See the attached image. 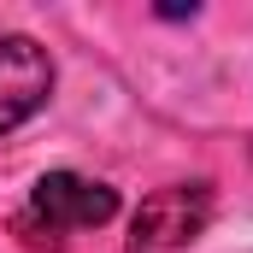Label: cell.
Segmentation results:
<instances>
[{"instance_id":"obj_1","label":"cell","mask_w":253,"mask_h":253,"mask_svg":"<svg viewBox=\"0 0 253 253\" xmlns=\"http://www.w3.org/2000/svg\"><path fill=\"white\" fill-rule=\"evenodd\" d=\"M118 218V189L112 183H94V177H77V171H47L36 177V189L18 212V230L24 242L36 248H59L65 236L77 230H100Z\"/></svg>"},{"instance_id":"obj_2","label":"cell","mask_w":253,"mask_h":253,"mask_svg":"<svg viewBox=\"0 0 253 253\" xmlns=\"http://www.w3.org/2000/svg\"><path fill=\"white\" fill-rule=\"evenodd\" d=\"M212 224V189L206 183H171V189H153L135 218H129V248L135 253H177L194 248Z\"/></svg>"},{"instance_id":"obj_3","label":"cell","mask_w":253,"mask_h":253,"mask_svg":"<svg viewBox=\"0 0 253 253\" xmlns=\"http://www.w3.org/2000/svg\"><path fill=\"white\" fill-rule=\"evenodd\" d=\"M53 100V53L36 36H0V135L30 124Z\"/></svg>"}]
</instances>
